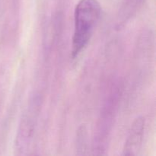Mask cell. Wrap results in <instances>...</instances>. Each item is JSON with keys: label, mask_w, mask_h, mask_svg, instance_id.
Instances as JSON below:
<instances>
[{"label": "cell", "mask_w": 156, "mask_h": 156, "mask_svg": "<svg viewBox=\"0 0 156 156\" xmlns=\"http://www.w3.org/2000/svg\"><path fill=\"white\" fill-rule=\"evenodd\" d=\"M145 129V120L143 117H138L132 124L129 135L125 142L123 155H136L138 154L142 145Z\"/></svg>", "instance_id": "2"}, {"label": "cell", "mask_w": 156, "mask_h": 156, "mask_svg": "<svg viewBox=\"0 0 156 156\" xmlns=\"http://www.w3.org/2000/svg\"><path fill=\"white\" fill-rule=\"evenodd\" d=\"M27 115L24 117L23 121L21 122V129L18 132V139H17V144L18 147L21 148V150L24 151L26 147L30 142L34 133V126L35 114L34 111L31 110L28 111Z\"/></svg>", "instance_id": "3"}, {"label": "cell", "mask_w": 156, "mask_h": 156, "mask_svg": "<svg viewBox=\"0 0 156 156\" xmlns=\"http://www.w3.org/2000/svg\"><path fill=\"white\" fill-rule=\"evenodd\" d=\"M101 7L98 0H79L74 12L72 57L76 58L88 45L100 19Z\"/></svg>", "instance_id": "1"}]
</instances>
